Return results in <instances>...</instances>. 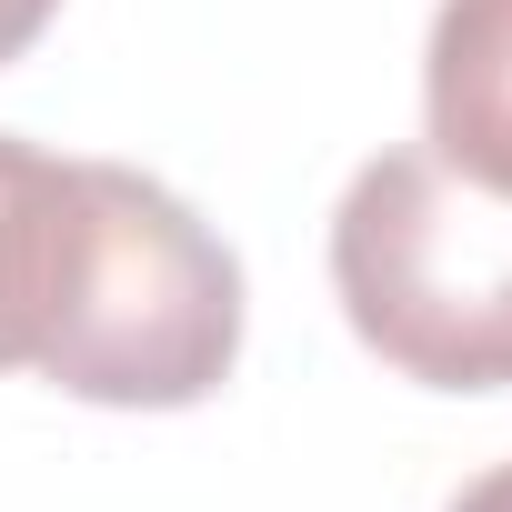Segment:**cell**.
Listing matches in <instances>:
<instances>
[{"instance_id":"6da1fadb","label":"cell","mask_w":512,"mask_h":512,"mask_svg":"<svg viewBox=\"0 0 512 512\" xmlns=\"http://www.w3.org/2000/svg\"><path fill=\"white\" fill-rule=\"evenodd\" d=\"M332 292L402 382L512 392V191H482L432 141L372 151L332 211Z\"/></svg>"},{"instance_id":"7a4b0ae2","label":"cell","mask_w":512,"mask_h":512,"mask_svg":"<svg viewBox=\"0 0 512 512\" xmlns=\"http://www.w3.org/2000/svg\"><path fill=\"white\" fill-rule=\"evenodd\" d=\"M91 282L71 332L51 342L41 382L111 402V412H181L211 402L241 362V262L231 241L131 161H91Z\"/></svg>"},{"instance_id":"3957f363","label":"cell","mask_w":512,"mask_h":512,"mask_svg":"<svg viewBox=\"0 0 512 512\" xmlns=\"http://www.w3.org/2000/svg\"><path fill=\"white\" fill-rule=\"evenodd\" d=\"M91 161L0 131V372H41L91 282Z\"/></svg>"},{"instance_id":"277c9868","label":"cell","mask_w":512,"mask_h":512,"mask_svg":"<svg viewBox=\"0 0 512 512\" xmlns=\"http://www.w3.org/2000/svg\"><path fill=\"white\" fill-rule=\"evenodd\" d=\"M432 151L482 191H512V0H442L422 41Z\"/></svg>"},{"instance_id":"5b68a950","label":"cell","mask_w":512,"mask_h":512,"mask_svg":"<svg viewBox=\"0 0 512 512\" xmlns=\"http://www.w3.org/2000/svg\"><path fill=\"white\" fill-rule=\"evenodd\" d=\"M51 21H61V0H0V61H21Z\"/></svg>"},{"instance_id":"8992f818","label":"cell","mask_w":512,"mask_h":512,"mask_svg":"<svg viewBox=\"0 0 512 512\" xmlns=\"http://www.w3.org/2000/svg\"><path fill=\"white\" fill-rule=\"evenodd\" d=\"M452 512H512V462H492L482 482H462V492H452Z\"/></svg>"}]
</instances>
